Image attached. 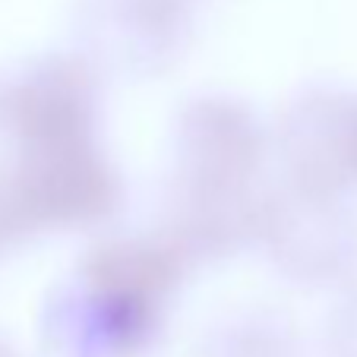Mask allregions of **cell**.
<instances>
[{
  "label": "cell",
  "instance_id": "obj_1",
  "mask_svg": "<svg viewBox=\"0 0 357 357\" xmlns=\"http://www.w3.org/2000/svg\"><path fill=\"white\" fill-rule=\"evenodd\" d=\"M7 171L35 234L98 228L123 202V181L98 142L16 149Z\"/></svg>",
  "mask_w": 357,
  "mask_h": 357
},
{
  "label": "cell",
  "instance_id": "obj_2",
  "mask_svg": "<svg viewBox=\"0 0 357 357\" xmlns=\"http://www.w3.org/2000/svg\"><path fill=\"white\" fill-rule=\"evenodd\" d=\"M259 247L291 282L344 288L357 278V212L344 206V196L284 187L266 196Z\"/></svg>",
  "mask_w": 357,
  "mask_h": 357
},
{
  "label": "cell",
  "instance_id": "obj_3",
  "mask_svg": "<svg viewBox=\"0 0 357 357\" xmlns=\"http://www.w3.org/2000/svg\"><path fill=\"white\" fill-rule=\"evenodd\" d=\"M269 155V133L257 111L228 95L183 105L171 133V183L196 190H253Z\"/></svg>",
  "mask_w": 357,
  "mask_h": 357
},
{
  "label": "cell",
  "instance_id": "obj_4",
  "mask_svg": "<svg viewBox=\"0 0 357 357\" xmlns=\"http://www.w3.org/2000/svg\"><path fill=\"white\" fill-rule=\"evenodd\" d=\"M3 121L13 130L16 149L98 142V67L70 54H51L29 63L7 89Z\"/></svg>",
  "mask_w": 357,
  "mask_h": 357
},
{
  "label": "cell",
  "instance_id": "obj_5",
  "mask_svg": "<svg viewBox=\"0 0 357 357\" xmlns=\"http://www.w3.org/2000/svg\"><path fill=\"white\" fill-rule=\"evenodd\" d=\"M357 98L335 86H310L288 105L275 133L288 183L313 196H344L357 183Z\"/></svg>",
  "mask_w": 357,
  "mask_h": 357
},
{
  "label": "cell",
  "instance_id": "obj_6",
  "mask_svg": "<svg viewBox=\"0 0 357 357\" xmlns=\"http://www.w3.org/2000/svg\"><path fill=\"white\" fill-rule=\"evenodd\" d=\"M187 272L190 259L162 231L111 234L86 250L76 282L101 301L162 326L165 307L177 294Z\"/></svg>",
  "mask_w": 357,
  "mask_h": 357
},
{
  "label": "cell",
  "instance_id": "obj_7",
  "mask_svg": "<svg viewBox=\"0 0 357 357\" xmlns=\"http://www.w3.org/2000/svg\"><path fill=\"white\" fill-rule=\"evenodd\" d=\"M266 196L253 190H196L168 183L165 193L162 234L196 263H215L241 253L243 247H259Z\"/></svg>",
  "mask_w": 357,
  "mask_h": 357
},
{
  "label": "cell",
  "instance_id": "obj_8",
  "mask_svg": "<svg viewBox=\"0 0 357 357\" xmlns=\"http://www.w3.org/2000/svg\"><path fill=\"white\" fill-rule=\"evenodd\" d=\"M196 357H297V342L275 313H234L199 342Z\"/></svg>",
  "mask_w": 357,
  "mask_h": 357
},
{
  "label": "cell",
  "instance_id": "obj_9",
  "mask_svg": "<svg viewBox=\"0 0 357 357\" xmlns=\"http://www.w3.org/2000/svg\"><path fill=\"white\" fill-rule=\"evenodd\" d=\"M326 357H357V291H351L326 323Z\"/></svg>",
  "mask_w": 357,
  "mask_h": 357
},
{
  "label": "cell",
  "instance_id": "obj_10",
  "mask_svg": "<svg viewBox=\"0 0 357 357\" xmlns=\"http://www.w3.org/2000/svg\"><path fill=\"white\" fill-rule=\"evenodd\" d=\"M35 231L29 225L16 187L10 181V171H0V250H10L16 243L29 241Z\"/></svg>",
  "mask_w": 357,
  "mask_h": 357
},
{
  "label": "cell",
  "instance_id": "obj_11",
  "mask_svg": "<svg viewBox=\"0 0 357 357\" xmlns=\"http://www.w3.org/2000/svg\"><path fill=\"white\" fill-rule=\"evenodd\" d=\"M3 111H7V89L0 86V121H3Z\"/></svg>",
  "mask_w": 357,
  "mask_h": 357
},
{
  "label": "cell",
  "instance_id": "obj_12",
  "mask_svg": "<svg viewBox=\"0 0 357 357\" xmlns=\"http://www.w3.org/2000/svg\"><path fill=\"white\" fill-rule=\"evenodd\" d=\"M0 357H16V354H13V351H10L3 342H0Z\"/></svg>",
  "mask_w": 357,
  "mask_h": 357
},
{
  "label": "cell",
  "instance_id": "obj_13",
  "mask_svg": "<svg viewBox=\"0 0 357 357\" xmlns=\"http://www.w3.org/2000/svg\"><path fill=\"white\" fill-rule=\"evenodd\" d=\"M354 162H357V127H354Z\"/></svg>",
  "mask_w": 357,
  "mask_h": 357
}]
</instances>
